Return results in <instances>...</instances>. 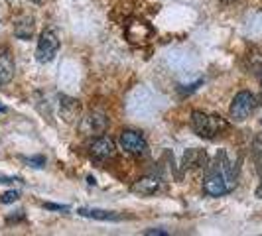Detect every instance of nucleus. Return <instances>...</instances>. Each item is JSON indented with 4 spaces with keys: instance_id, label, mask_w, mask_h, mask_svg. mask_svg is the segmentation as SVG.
<instances>
[{
    "instance_id": "f257e3e1",
    "label": "nucleus",
    "mask_w": 262,
    "mask_h": 236,
    "mask_svg": "<svg viewBox=\"0 0 262 236\" xmlns=\"http://www.w3.org/2000/svg\"><path fill=\"white\" fill-rule=\"evenodd\" d=\"M236 187V168L229 161L225 152H219L215 163L207 170L203 179V193L209 197H223Z\"/></svg>"
},
{
    "instance_id": "f03ea898",
    "label": "nucleus",
    "mask_w": 262,
    "mask_h": 236,
    "mask_svg": "<svg viewBox=\"0 0 262 236\" xmlns=\"http://www.w3.org/2000/svg\"><path fill=\"white\" fill-rule=\"evenodd\" d=\"M191 128L197 136L205 138V140H213L217 134H221L223 130L229 128L227 120L217 114H207L201 110H193L191 112Z\"/></svg>"
},
{
    "instance_id": "7ed1b4c3",
    "label": "nucleus",
    "mask_w": 262,
    "mask_h": 236,
    "mask_svg": "<svg viewBox=\"0 0 262 236\" xmlns=\"http://www.w3.org/2000/svg\"><path fill=\"white\" fill-rule=\"evenodd\" d=\"M124 36H126L130 45L142 48V45H148V43L154 39L156 32H154V28L150 26L146 20L130 18V20L124 24Z\"/></svg>"
},
{
    "instance_id": "20e7f679",
    "label": "nucleus",
    "mask_w": 262,
    "mask_h": 236,
    "mask_svg": "<svg viewBox=\"0 0 262 236\" xmlns=\"http://www.w3.org/2000/svg\"><path fill=\"white\" fill-rule=\"evenodd\" d=\"M256 108V99L250 91H241L233 99L231 103V108H229V116L235 122H245L247 118L254 112Z\"/></svg>"
},
{
    "instance_id": "39448f33",
    "label": "nucleus",
    "mask_w": 262,
    "mask_h": 236,
    "mask_svg": "<svg viewBox=\"0 0 262 236\" xmlns=\"http://www.w3.org/2000/svg\"><path fill=\"white\" fill-rule=\"evenodd\" d=\"M59 52V38L53 30H43L38 39V50H36V59L39 63H50Z\"/></svg>"
},
{
    "instance_id": "423d86ee",
    "label": "nucleus",
    "mask_w": 262,
    "mask_h": 236,
    "mask_svg": "<svg viewBox=\"0 0 262 236\" xmlns=\"http://www.w3.org/2000/svg\"><path fill=\"white\" fill-rule=\"evenodd\" d=\"M106 128H108V118H106V114L99 112V110L87 114V116L83 118L81 126H79V130H81L83 136H95V138L105 134Z\"/></svg>"
},
{
    "instance_id": "0eeeda50",
    "label": "nucleus",
    "mask_w": 262,
    "mask_h": 236,
    "mask_svg": "<svg viewBox=\"0 0 262 236\" xmlns=\"http://www.w3.org/2000/svg\"><path fill=\"white\" fill-rule=\"evenodd\" d=\"M118 142H120V148H122L126 154H130V156H144L146 150H148L144 136L134 130H124L120 134Z\"/></svg>"
},
{
    "instance_id": "6e6552de",
    "label": "nucleus",
    "mask_w": 262,
    "mask_h": 236,
    "mask_svg": "<svg viewBox=\"0 0 262 236\" xmlns=\"http://www.w3.org/2000/svg\"><path fill=\"white\" fill-rule=\"evenodd\" d=\"M89 154H91V157L99 159V161H105V159H108V157H113L115 154H117L115 140L108 138V136H103V134L97 136L91 144H89Z\"/></svg>"
},
{
    "instance_id": "1a4fd4ad",
    "label": "nucleus",
    "mask_w": 262,
    "mask_h": 236,
    "mask_svg": "<svg viewBox=\"0 0 262 236\" xmlns=\"http://www.w3.org/2000/svg\"><path fill=\"white\" fill-rule=\"evenodd\" d=\"M160 187H162V181H160V177H154V175H146V177H142V179L134 181L130 189H132V193H136V195L150 197V195H156L158 191H160Z\"/></svg>"
},
{
    "instance_id": "9d476101",
    "label": "nucleus",
    "mask_w": 262,
    "mask_h": 236,
    "mask_svg": "<svg viewBox=\"0 0 262 236\" xmlns=\"http://www.w3.org/2000/svg\"><path fill=\"white\" fill-rule=\"evenodd\" d=\"M34 34V18L32 16H18L14 20V36L18 39H30Z\"/></svg>"
},
{
    "instance_id": "9b49d317",
    "label": "nucleus",
    "mask_w": 262,
    "mask_h": 236,
    "mask_svg": "<svg viewBox=\"0 0 262 236\" xmlns=\"http://www.w3.org/2000/svg\"><path fill=\"white\" fill-rule=\"evenodd\" d=\"M14 77V61L6 50H0V85L10 83Z\"/></svg>"
},
{
    "instance_id": "f8f14e48",
    "label": "nucleus",
    "mask_w": 262,
    "mask_h": 236,
    "mask_svg": "<svg viewBox=\"0 0 262 236\" xmlns=\"http://www.w3.org/2000/svg\"><path fill=\"white\" fill-rule=\"evenodd\" d=\"M184 166L191 168V170L203 168V166H207V154L203 150H187L184 154Z\"/></svg>"
},
{
    "instance_id": "ddd939ff",
    "label": "nucleus",
    "mask_w": 262,
    "mask_h": 236,
    "mask_svg": "<svg viewBox=\"0 0 262 236\" xmlns=\"http://www.w3.org/2000/svg\"><path fill=\"white\" fill-rule=\"evenodd\" d=\"M81 217L87 219H95V221H120V215L113 213V210H101V209H79Z\"/></svg>"
},
{
    "instance_id": "4468645a",
    "label": "nucleus",
    "mask_w": 262,
    "mask_h": 236,
    "mask_svg": "<svg viewBox=\"0 0 262 236\" xmlns=\"http://www.w3.org/2000/svg\"><path fill=\"white\" fill-rule=\"evenodd\" d=\"M63 101L66 103H61V110H63V118H66L67 122H73L79 114V105L77 101H73V99H66L63 97Z\"/></svg>"
},
{
    "instance_id": "2eb2a0df",
    "label": "nucleus",
    "mask_w": 262,
    "mask_h": 236,
    "mask_svg": "<svg viewBox=\"0 0 262 236\" xmlns=\"http://www.w3.org/2000/svg\"><path fill=\"white\" fill-rule=\"evenodd\" d=\"M18 199H20V193H18V191H6L0 201H2L4 205H8V203H14V201H18Z\"/></svg>"
},
{
    "instance_id": "dca6fc26",
    "label": "nucleus",
    "mask_w": 262,
    "mask_h": 236,
    "mask_svg": "<svg viewBox=\"0 0 262 236\" xmlns=\"http://www.w3.org/2000/svg\"><path fill=\"white\" fill-rule=\"evenodd\" d=\"M26 161L32 166V168H43V166H46V157H43V156L26 157Z\"/></svg>"
},
{
    "instance_id": "f3484780",
    "label": "nucleus",
    "mask_w": 262,
    "mask_h": 236,
    "mask_svg": "<svg viewBox=\"0 0 262 236\" xmlns=\"http://www.w3.org/2000/svg\"><path fill=\"white\" fill-rule=\"evenodd\" d=\"M43 207H46V209H52V210H69L67 205H53V203H46Z\"/></svg>"
},
{
    "instance_id": "a211bd4d",
    "label": "nucleus",
    "mask_w": 262,
    "mask_h": 236,
    "mask_svg": "<svg viewBox=\"0 0 262 236\" xmlns=\"http://www.w3.org/2000/svg\"><path fill=\"white\" fill-rule=\"evenodd\" d=\"M144 234H148V236H168V232H166V230H146Z\"/></svg>"
},
{
    "instance_id": "6ab92c4d",
    "label": "nucleus",
    "mask_w": 262,
    "mask_h": 236,
    "mask_svg": "<svg viewBox=\"0 0 262 236\" xmlns=\"http://www.w3.org/2000/svg\"><path fill=\"white\" fill-rule=\"evenodd\" d=\"M256 197H260V199H262V185L258 187V189H256Z\"/></svg>"
},
{
    "instance_id": "aec40b11",
    "label": "nucleus",
    "mask_w": 262,
    "mask_h": 236,
    "mask_svg": "<svg viewBox=\"0 0 262 236\" xmlns=\"http://www.w3.org/2000/svg\"><path fill=\"white\" fill-rule=\"evenodd\" d=\"M223 4H233V2H236V0H221Z\"/></svg>"
},
{
    "instance_id": "412c9836",
    "label": "nucleus",
    "mask_w": 262,
    "mask_h": 236,
    "mask_svg": "<svg viewBox=\"0 0 262 236\" xmlns=\"http://www.w3.org/2000/svg\"><path fill=\"white\" fill-rule=\"evenodd\" d=\"M0 112H6V106H2V105H0Z\"/></svg>"
},
{
    "instance_id": "4be33fe9",
    "label": "nucleus",
    "mask_w": 262,
    "mask_h": 236,
    "mask_svg": "<svg viewBox=\"0 0 262 236\" xmlns=\"http://www.w3.org/2000/svg\"><path fill=\"white\" fill-rule=\"evenodd\" d=\"M32 2H41V0H32Z\"/></svg>"
},
{
    "instance_id": "5701e85b",
    "label": "nucleus",
    "mask_w": 262,
    "mask_h": 236,
    "mask_svg": "<svg viewBox=\"0 0 262 236\" xmlns=\"http://www.w3.org/2000/svg\"><path fill=\"white\" fill-rule=\"evenodd\" d=\"M260 122H262V120H260Z\"/></svg>"
}]
</instances>
